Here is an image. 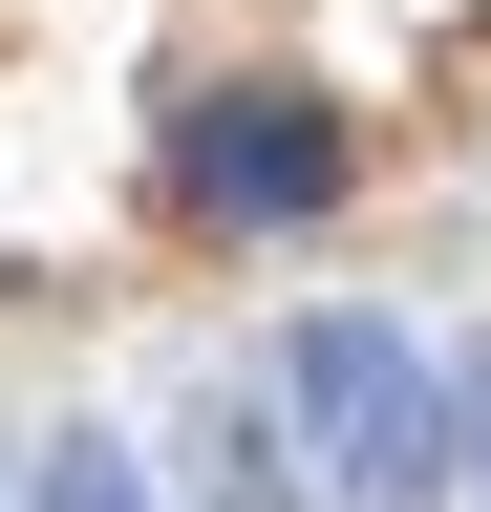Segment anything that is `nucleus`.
<instances>
[{
  "mask_svg": "<svg viewBox=\"0 0 491 512\" xmlns=\"http://www.w3.org/2000/svg\"><path fill=\"white\" fill-rule=\"evenodd\" d=\"M257 406L299 448V512H449V363L406 342L385 299H299Z\"/></svg>",
  "mask_w": 491,
  "mask_h": 512,
  "instance_id": "f257e3e1",
  "label": "nucleus"
},
{
  "mask_svg": "<svg viewBox=\"0 0 491 512\" xmlns=\"http://www.w3.org/2000/svg\"><path fill=\"white\" fill-rule=\"evenodd\" d=\"M171 192L235 235H278V214H321L342 192V107H299V86H214L193 128H171Z\"/></svg>",
  "mask_w": 491,
  "mask_h": 512,
  "instance_id": "f03ea898",
  "label": "nucleus"
},
{
  "mask_svg": "<svg viewBox=\"0 0 491 512\" xmlns=\"http://www.w3.org/2000/svg\"><path fill=\"white\" fill-rule=\"evenodd\" d=\"M193 491H214V512H299V448H278L257 384H214V406H193Z\"/></svg>",
  "mask_w": 491,
  "mask_h": 512,
  "instance_id": "7ed1b4c3",
  "label": "nucleus"
},
{
  "mask_svg": "<svg viewBox=\"0 0 491 512\" xmlns=\"http://www.w3.org/2000/svg\"><path fill=\"white\" fill-rule=\"evenodd\" d=\"M22 512H171V491H150L129 448H107V427H43V470H22Z\"/></svg>",
  "mask_w": 491,
  "mask_h": 512,
  "instance_id": "20e7f679",
  "label": "nucleus"
},
{
  "mask_svg": "<svg viewBox=\"0 0 491 512\" xmlns=\"http://www.w3.org/2000/svg\"><path fill=\"white\" fill-rule=\"evenodd\" d=\"M449 491H470V512H491V342H470V363H449Z\"/></svg>",
  "mask_w": 491,
  "mask_h": 512,
  "instance_id": "39448f33",
  "label": "nucleus"
}]
</instances>
